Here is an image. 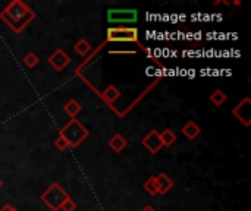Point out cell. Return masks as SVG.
Here are the masks:
<instances>
[{"label":"cell","mask_w":251,"mask_h":211,"mask_svg":"<svg viewBox=\"0 0 251 211\" xmlns=\"http://www.w3.org/2000/svg\"><path fill=\"white\" fill-rule=\"evenodd\" d=\"M135 41L137 40V29H109V41Z\"/></svg>","instance_id":"obj_1"}]
</instances>
